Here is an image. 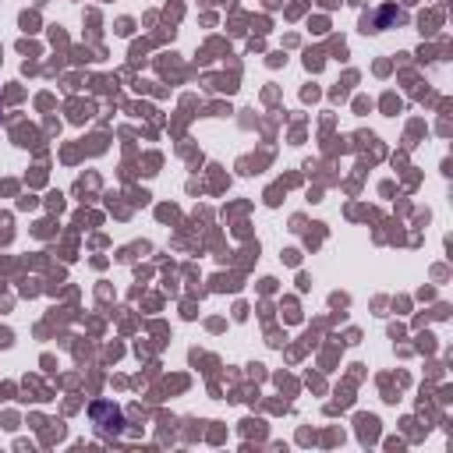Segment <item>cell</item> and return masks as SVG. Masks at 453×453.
I'll return each mask as SVG.
<instances>
[{
    "mask_svg": "<svg viewBox=\"0 0 453 453\" xmlns=\"http://www.w3.org/2000/svg\"><path fill=\"white\" fill-rule=\"evenodd\" d=\"M88 418H92V425H96V432H99L103 439L124 432V411H120L117 403H110V400H96V403L88 407Z\"/></svg>",
    "mask_w": 453,
    "mask_h": 453,
    "instance_id": "cell-1",
    "label": "cell"
}]
</instances>
